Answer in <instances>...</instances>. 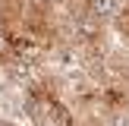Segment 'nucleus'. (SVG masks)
Instances as JSON below:
<instances>
[{"mask_svg": "<svg viewBox=\"0 0 129 126\" xmlns=\"http://www.w3.org/2000/svg\"><path fill=\"white\" fill-rule=\"evenodd\" d=\"M25 113L31 126H79L76 110L54 79H38L25 88Z\"/></svg>", "mask_w": 129, "mask_h": 126, "instance_id": "obj_1", "label": "nucleus"}, {"mask_svg": "<svg viewBox=\"0 0 129 126\" xmlns=\"http://www.w3.org/2000/svg\"><path fill=\"white\" fill-rule=\"evenodd\" d=\"M31 0H0V28H22Z\"/></svg>", "mask_w": 129, "mask_h": 126, "instance_id": "obj_2", "label": "nucleus"}, {"mask_svg": "<svg viewBox=\"0 0 129 126\" xmlns=\"http://www.w3.org/2000/svg\"><path fill=\"white\" fill-rule=\"evenodd\" d=\"M0 126H16V123H10V120H0Z\"/></svg>", "mask_w": 129, "mask_h": 126, "instance_id": "obj_3", "label": "nucleus"}]
</instances>
